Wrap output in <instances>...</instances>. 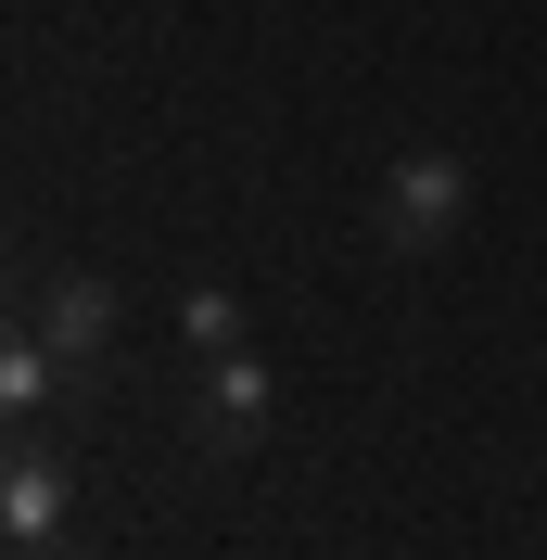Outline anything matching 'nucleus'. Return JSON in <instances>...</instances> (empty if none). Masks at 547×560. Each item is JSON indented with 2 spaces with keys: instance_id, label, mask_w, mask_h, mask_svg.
Segmentation results:
<instances>
[{
  "instance_id": "obj_1",
  "label": "nucleus",
  "mask_w": 547,
  "mask_h": 560,
  "mask_svg": "<svg viewBox=\"0 0 547 560\" xmlns=\"http://www.w3.org/2000/svg\"><path fill=\"white\" fill-rule=\"evenodd\" d=\"M458 230H472V166H458V153H433V140H420V153H395V166H382V191H370V243H382V255H445Z\"/></svg>"
},
{
  "instance_id": "obj_2",
  "label": "nucleus",
  "mask_w": 547,
  "mask_h": 560,
  "mask_svg": "<svg viewBox=\"0 0 547 560\" xmlns=\"http://www.w3.org/2000/svg\"><path fill=\"white\" fill-rule=\"evenodd\" d=\"M26 331L65 357V370H103L115 331H128V293H115L103 268H38V280H26Z\"/></svg>"
},
{
  "instance_id": "obj_3",
  "label": "nucleus",
  "mask_w": 547,
  "mask_h": 560,
  "mask_svg": "<svg viewBox=\"0 0 547 560\" xmlns=\"http://www.w3.org/2000/svg\"><path fill=\"white\" fill-rule=\"evenodd\" d=\"M268 420H280V370H268V357H205V395H191L178 433H191L205 458H242Z\"/></svg>"
},
{
  "instance_id": "obj_4",
  "label": "nucleus",
  "mask_w": 547,
  "mask_h": 560,
  "mask_svg": "<svg viewBox=\"0 0 547 560\" xmlns=\"http://www.w3.org/2000/svg\"><path fill=\"white\" fill-rule=\"evenodd\" d=\"M77 523V471H65V446H51V433H13V458H0V535H13V548H38V535H65Z\"/></svg>"
},
{
  "instance_id": "obj_5",
  "label": "nucleus",
  "mask_w": 547,
  "mask_h": 560,
  "mask_svg": "<svg viewBox=\"0 0 547 560\" xmlns=\"http://www.w3.org/2000/svg\"><path fill=\"white\" fill-rule=\"evenodd\" d=\"M51 395H65V357L38 345V331H13V345H0V408H13V420H38Z\"/></svg>"
},
{
  "instance_id": "obj_6",
  "label": "nucleus",
  "mask_w": 547,
  "mask_h": 560,
  "mask_svg": "<svg viewBox=\"0 0 547 560\" xmlns=\"http://www.w3.org/2000/svg\"><path fill=\"white\" fill-rule=\"evenodd\" d=\"M178 345H191V357H242V293H230V280L178 293Z\"/></svg>"
},
{
  "instance_id": "obj_7",
  "label": "nucleus",
  "mask_w": 547,
  "mask_h": 560,
  "mask_svg": "<svg viewBox=\"0 0 547 560\" xmlns=\"http://www.w3.org/2000/svg\"><path fill=\"white\" fill-rule=\"evenodd\" d=\"M13 560H103V548H90V535L65 523V535H38V548H13Z\"/></svg>"
}]
</instances>
